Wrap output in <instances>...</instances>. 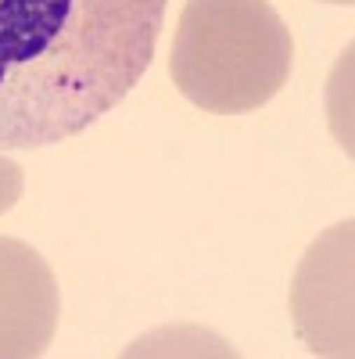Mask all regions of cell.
<instances>
[{"label": "cell", "mask_w": 355, "mask_h": 359, "mask_svg": "<svg viewBox=\"0 0 355 359\" xmlns=\"http://www.w3.org/2000/svg\"><path fill=\"white\" fill-rule=\"evenodd\" d=\"M351 230L344 219L312 241L291 284L294 331L316 355H351Z\"/></svg>", "instance_id": "3957f363"}, {"label": "cell", "mask_w": 355, "mask_h": 359, "mask_svg": "<svg viewBox=\"0 0 355 359\" xmlns=\"http://www.w3.org/2000/svg\"><path fill=\"white\" fill-rule=\"evenodd\" d=\"M165 15L169 0H0V151H40L115 111Z\"/></svg>", "instance_id": "6da1fadb"}, {"label": "cell", "mask_w": 355, "mask_h": 359, "mask_svg": "<svg viewBox=\"0 0 355 359\" xmlns=\"http://www.w3.org/2000/svg\"><path fill=\"white\" fill-rule=\"evenodd\" d=\"M62 316V291L50 262L18 237H0V359L47 352Z\"/></svg>", "instance_id": "277c9868"}, {"label": "cell", "mask_w": 355, "mask_h": 359, "mask_svg": "<svg viewBox=\"0 0 355 359\" xmlns=\"http://www.w3.org/2000/svg\"><path fill=\"white\" fill-rule=\"evenodd\" d=\"M294 69V36L270 0H187L172 36L169 76L209 115L270 104Z\"/></svg>", "instance_id": "7a4b0ae2"}, {"label": "cell", "mask_w": 355, "mask_h": 359, "mask_svg": "<svg viewBox=\"0 0 355 359\" xmlns=\"http://www.w3.org/2000/svg\"><path fill=\"white\" fill-rule=\"evenodd\" d=\"M327 4H344V8H351V4H355V0H327Z\"/></svg>", "instance_id": "8992f818"}, {"label": "cell", "mask_w": 355, "mask_h": 359, "mask_svg": "<svg viewBox=\"0 0 355 359\" xmlns=\"http://www.w3.org/2000/svg\"><path fill=\"white\" fill-rule=\"evenodd\" d=\"M22 191H25V172H22V165L0 151V216L11 212V208L18 205Z\"/></svg>", "instance_id": "5b68a950"}]
</instances>
